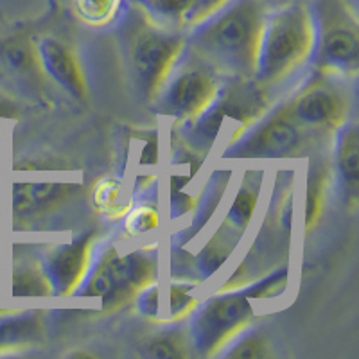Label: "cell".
<instances>
[{
	"mask_svg": "<svg viewBox=\"0 0 359 359\" xmlns=\"http://www.w3.org/2000/svg\"><path fill=\"white\" fill-rule=\"evenodd\" d=\"M264 0H229L187 31L185 53L217 74L253 79L266 22Z\"/></svg>",
	"mask_w": 359,
	"mask_h": 359,
	"instance_id": "1",
	"label": "cell"
},
{
	"mask_svg": "<svg viewBox=\"0 0 359 359\" xmlns=\"http://www.w3.org/2000/svg\"><path fill=\"white\" fill-rule=\"evenodd\" d=\"M185 31L153 20L137 2L118 25L117 43L124 76L142 102H155L160 90L185 54Z\"/></svg>",
	"mask_w": 359,
	"mask_h": 359,
	"instance_id": "2",
	"label": "cell"
},
{
	"mask_svg": "<svg viewBox=\"0 0 359 359\" xmlns=\"http://www.w3.org/2000/svg\"><path fill=\"white\" fill-rule=\"evenodd\" d=\"M313 49L314 20L309 6L290 2L268 9L253 81L264 90L282 85L311 62Z\"/></svg>",
	"mask_w": 359,
	"mask_h": 359,
	"instance_id": "3",
	"label": "cell"
},
{
	"mask_svg": "<svg viewBox=\"0 0 359 359\" xmlns=\"http://www.w3.org/2000/svg\"><path fill=\"white\" fill-rule=\"evenodd\" d=\"M155 280H158V257L155 252L133 250L121 253L110 245L92 262L76 294L99 297L102 309L115 311L133 302L135 297Z\"/></svg>",
	"mask_w": 359,
	"mask_h": 359,
	"instance_id": "4",
	"label": "cell"
},
{
	"mask_svg": "<svg viewBox=\"0 0 359 359\" xmlns=\"http://www.w3.org/2000/svg\"><path fill=\"white\" fill-rule=\"evenodd\" d=\"M314 20L316 72L354 79L359 69V24L355 6L348 0H314L309 6Z\"/></svg>",
	"mask_w": 359,
	"mask_h": 359,
	"instance_id": "5",
	"label": "cell"
},
{
	"mask_svg": "<svg viewBox=\"0 0 359 359\" xmlns=\"http://www.w3.org/2000/svg\"><path fill=\"white\" fill-rule=\"evenodd\" d=\"M255 311L252 300L241 290L217 291L189 316V341L198 355L221 354L236 338L246 332Z\"/></svg>",
	"mask_w": 359,
	"mask_h": 359,
	"instance_id": "6",
	"label": "cell"
},
{
	"mask_svg": "<svg viewBox=\"0 0 359 359\" xmlns=\"http://www.w3.org/2000/svg\"><path fill=\"white\" fill-rule=\"evenodd\" d=\"M306 130L294 123L284 102L248 126L233 131L223 151L224 160H282L302 149Z\"/></svg>",
	"mask_w": 359,
	"mask_h": 359,
	"instance_id": "7",
	"label": "cell"
},
{
	"mask_svg": "<svg viewBox=\"0 0 359 359\" xmlns=\"http://www.w3.org/2000/svg\"><path fill=\"white\" fill-rule=\"evenodd\" d=\"M176 65L168 83L156 95V114L171 118L176 126L187 124L212 107L219 95V74L196 57Z\"/></svg>",
	"mask_w": 359,
	"mask_h": 359,
	"instance_id": "8",
	"label": "cell"
},
{
	"mask_svg": "<svg viewBox=\"0 0 359 359\" xmlns=\"http://www.w3.org/2000/svg\"><path fill=\"white\" fill-rule=\"evenodd\" d=\"M345 81L332 74L316 72L290 101H284V107L302 130L336 133L352 110V94Z\"/></svg>",
	"mask_w": 359,
	"mask_h": 359,
	"instance_id": "9",
	"label": "cell"
},
{
	"mask_svg": "<svg viewBox=\"0 0 359 359\" xmlns=\"http://www.w3.org/2000/svg\"><path fill=\"white\" fill-rule=\"evenodd\" d=\"M94 239V232L83 233L45 253L40 266L53 287V294L70 297L78 293L92 266Z\"/></svg>",
	"mask_w": 359,
	"mask_h": 359,
	"instance_id": "10",
	"label": "cell"
},
{
	"mask_svg": "<svg viewBox=\"0 0 359 359\" xmlns=\"http://www.w3.org/2000/svg\"><path fill=\"white\" fill-rule=\"evenodd\" d=\"M196 286L187 282L155 280L135 297V309L142 318L158 325H171L189 318L200 306Z\"/></svg>",
	"mask_w": 359,
	"mask_h": 359,
	"instance_id": "11",
	"label": "cell"
},
{
	"mask_svg": "<svg viewBox=\"0 0 359 359\" xmlns=\"http://www.w3.org/2000/svg\"><path fill=\"white\" fill-rule=\"evenodd\" d=\"M38 62L47 78L53 79L74 99L85 102L88 99V81L78 54L69 43L50 34L34 40Z\"/></svg>",
	"mask_w": 359,
	"mask_h": 359,
	"instance_id": "12",
	"label": "cell"
},
{
	"mask_svg": "<svg viewBox=\"0 0 359 359\" xmlns=\"http://www.w3.org/2000/svg\"><path fill=\"white\" fill-rule=\"evenodd\" d=\"M78 191L79 185L62 182L15 184L11 192L13 217L22 226H29L65 205Z\"/></svg>",
	"mask_w": 359,
	"mask_h": 359,
	"instance_id": "13",
	"label": "cell"
},
{
	"mask_svg": "<svg viewBox=\"0 0 359 359\" xmlns=\"http://www.w3.org/2000/svg\"><path fill=\"white\" fill-rule=\"evenodd\" d=\"M336 169H338L339 184L345 192V201L352 208L358 205L359 189V131L358 123L348 118L336 131Z\"/></svg>",
	"mask_w": 359,
	"mask_h": 359,
	"instance_id": "14",
	"label": "cell"
},
{
	"mask_svg": "<svg viewBox=\"0 0 359 359\" xmlns=\"http://www.w3.org/2000/svg\"><path fill=\"white\" fill-rule=\"evenodd\" d=\"M43 341L41 313L24 311L0 316V348H25Z\"/></svg>",
	"mask_w": 359,
	"mask_h": 359,
	"instance_id": "15",
	"label": "cell"
},
{
	"mask_svg": "<svg viewBox=\"0 0 359 359\" xmlns=\"http://www.w3.org/2000/svg\"><path fill=\"white\" fill-rule=\"evenodd\" d=\"M0 70L8 76H18L25 79L45 76L38 62L34 41L25 38H11L0 45Z\"/></svg>",
	"mask_w": 359,
	"mask_h": 359,
	"instance_id": "16",
	"label": "cell"
},
{
	"mask_svg": "<svg viewBox=\"0 0 359 359\" xmlns=\"http://www.w3.org/2000/svg\"><path fill=\"white\" fill-rule=\"evenodd\" d=\"M262 171H248V175L243 180L241 187L237 191L232 205H230L224 223L232 226L237 233H245L252 221L255 208H257L259 196L262 191Z\"/></svg>",
	"mask_w": 359,
	"mask_h": 359,
	"instance_id": "17",
	"label": "cell"
},
{
	"mask_svg": "<svg viewBox=\"0 0 359 359\" xmlns=\"http://www.w3.org/2000/svg\"><path fill=\"white\" fill-rule=\"evenodd\" d=\"M241 239V233H237L232 226L224 223L210 241L200 250L194 262H196V271L201 278L212 277L217 269L226 262L230 253L236 248L237 241Z\"/></svg>",
	"mask_w": 359,
	"mask_h": 359,
	"instance_id": "18",
	"label": "cell"
},
{
	"mask_svg": "<svg viewBox=\"0 0 359 359\" xmlns=\"http://www.w3.org/2000/svg\"><path fill=\"white\" fill-rule=\"evenodd\" d=\"M329 187V168L325 163L313 165L307 176V191H306V233L318 224L322 217L323 207H325V194Z\"/></svg>",
	"mask_w": 359,
	"mask_h": 359,
	"instance_id": "19",
	"label": "cell"
},
{
	"mask_svg": "<svg viewBox=\"0 0 359 359\" xmlns=\"http://www.w3.org/2000/svg\"><path fill=\"white\" fill-rule=\"evenodd\" d=\"M133 2H137L158 24L185 31V22L196 0H133Z\"/></svg>",
	"mask_w": 359,
	"mask_h": 359,
	"instance_id": "20",
	"label": "cell"
},
{
	"mask_svg": "<svg viewBox=\"0 0 359 359\" xmlns=\"http://www.w3.org/2000/svg\"><path fill=\"white\" fill-rule=\"evenodd\" d=\"M124 0H72V11L88 27L104 29L121 15Z\"/></svg>",
	"mask_w": 359,
	"mask_h": 359,
	"instance_id": "21",
	"label": "cell"
},
{
	"mask_svg": "<svg viewBox=\"0 0 359 359\" xmlns=\"http://www.w3.org/2000/svg\"><path fill=\"white\" fill-rule=\"evenodd\" d=\"M191 341H189L187 332L169 331L163 334H156L147 339L142 345L140 354L155 359H172V358H187Z\"/></svg>",
	"mask_w": 359,
	"mask_h": 359,
	"instance_id": "22",
	"label": "cell"
},
{
	"mask_svg": "<svg viewBox=\"0 0 359 359\" xmlns=\"http://www.w3.org/2000/svg\"><path fill=\"white\" fill-rule=\"evenodd\" d=\"M92 203L99 212L108 217H124L130 210V205L123 203V185L115 178H104L94 185L92 191Z\"/></svg>",
	"mask_w": 359,
	"mask_h": 359,
	"instance_id": "23",
	"label": "cell"
},
{
	"mask_svg": "<svg viewBox=\"0 0 359 359\" xmlns=\"http://www.w3.org/2000/svg\"><path fill=\"white\" fill-rule=\"evenodd\" d=\"M13 294L17 297H47L53 294L41 266H22L13 273Z\"/></svg>",
	"mask_w": 359,
	"mask_h": 359,
	"instance_id": "24",
	"label": "cell"
},
{
	"mask_svg": "<svg viewBox=\"0 0 359 359\" xmlns=\"http://www.w3.org/2000/svg\"><path fill=\"white\" fill-rule=\"evenodd\" d=\"M230 345L232 348L226 347L221 354L224 358H236V359H257V358H269L271 351H269V341L264 334L261 332H250L245 334L243 332L239 338L233 339Z\"/></svg>",
	"mask_w": 359,
	"mask_h": 359,
	"instance_id": "25",
	"label": "cell"
},
{
	"mask_svg": "<svg viewBox=\"0 0 359 359\" xmlns=\"http://www.w3.org/2000/svg\"><path fill=\"white\" fill-rule=\"evenodd\" d=\"M160 212L155 205H140L124 214V232L128 237H142L158 229Z\"/></svg>",
	"mask_w": 359,
	"mask_h": 359,
	"instance_id": "26",
	"label": "cell"
},
{
	"mask_svg": "<svg viewBox=\"0 0 359 359\" xmlns=\"http://www.w3.org/2000/svg\"><path fill=\"white\" fill-rule=\"evenodd\" d=\"M287 280H290V268L284 266L277 271L264 273L261 280H257L243 291H245L250 300H271V298H277L278 294L286 291Z\"/></svg>",
	"mask_w": 359,
	"mask_h": 359,
	"instance_id": "27",
	"label": "cell"
},
{
	"mask_svg": "<svg viewBox=\"0 0 359 359\" xmlns=\"http://www.w3.org/2000/svg\"><path fill=\"white\" fill-rule=\"evenodd\" d=\"M229 0H196L194 2V8L189 13L187 22H185V31L192 29L194 25H198L200 22H203L205 18L210 17L214 11L221 8L223 4H226Z\"/></svg>",
	"mask_w": 359,
	"mask_h": 359,
	"instance_id": "28",
	"label": "cell"
},
{
	"mask_svg": "<svg viewBox=\"0 0 359 359\" xmlns=\"http://www.w3.org/2000/svg\"><path fill=\"white\" fill-rule=\"evenodd\" d=\"M15 115H17V107H15V102L0 94V121H2V118L15 117Z\"/></svg>",
	"mask_w": 359,
	"mask_h": 359,
	"instance_id": "29",
	"label": "cell"
},
{
	"mask_svg": "<svg viewBox=\"0 0 359 359\" xmlns=\"http://www.w3.org/2000/svg\"><path fill=\"white\" fill-rule=\"evenodd\" d=\"M348 2H352V4H354V6H355V0H348Z\"/></svg>",
	"mask_w": 359,
	"mask_h": 359,
	"instance_id": "30",
	"label": "cell"
}]
</instances>
